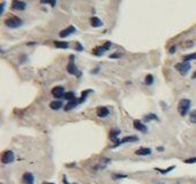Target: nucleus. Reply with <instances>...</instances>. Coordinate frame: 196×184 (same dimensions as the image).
<instances>
[{"label": "nucleus", "instance_id": "f8f14e48", "mask_svg": "<svg viewBox=\"0 0 196 184\" xmlns=\"http://www.w3.org/2000/svg\"><path fill=\"white\" fill-rule=\"evenodd\" d=\"M106 51H107L106 47L104 46V45H102V46H97V47H95L94 51H92V54L96 55V57H102Z\"/></svg>", "mask_w": 196, "mask_h": 184}, {"label": "nucleus", "instance_id": "dca6fc26", "mask_svg": "<svg viewBox=\"0 0 196 184\" xmlns=\"http://www.w3.org/2000/svg\"><path fill=\"white\" fill-rule=\"evenodd\" d=\"M90 23L94 28H98V27H102V25H103V22L98 19L97 16H92L90 19Z\"/></svg>", "mask_w": 196, "mask_h": 184}, {"label": "nucleus", "instance_id": "f3484780", "mask_svg": "<svg viewBox=\"0 0 196 184\" xmlns=\"http://www.w3.org/2000/svg\"><path fill=\"white\" fill-rule=\"evenodd\" d=\"M62 107V101L61 100H54V101H52V103H50V108L51 110H59V108H61Z\"/></svg>", "mask_w": 196, "mask_h": 184}, {"label": "nucleus", "instance_id": "39448f33", "mask_svg": "<svg viewBox=\"0 0 196 184\" xmlns=\"http://www.w3.org/2000/svg\"><path fill=\"white\" fill-rule=\"evenodd\" d=\"M15 159V155L12 151H5L2 155H1V162L4 165H7V163H10V162L14 161Z\"/></svg>", "mask_w": 196, "mask_h": 184}, {"label": "nucleus", "instance_id": "9d476101", "mask_svg": "<svg viewBox=\"0 0 196 184\" xmlns=\"http://www.w3.org/2000/svg\"><path fill=\"white\" fill-rule=\"evenodd\" d=\"M96 114H97L98 118H104L110 114V110H108L107 107H98L97 110H96Z\"/></svg>", "mask_w": 196, "mask_h": 184}, {"label": "nucleus", "instance_id": "2eb2a0df", "mask_svg": "<svg viewBox=\"0 0 196 184\" xmlns=\"http://www.w3.org/2000/svg\"><path fill=\"white\" fill-rule=\"evenodd\" d=\"M137 140H138V137H136V136H127V137L120 139L119 145H120V144H125V143H135Z\"/></svg>", "mask_w": 196, "mask_h": 184}, {"label": "nucleus", "instance_id": "7c9ffc66", "mask_svg": "<svg viewBox=\"0 0 196 184\" xmlns=\"http://www.w3.org/2000/svg\"><path fill=\"white\" fill-rule=\"evenodd\" d=\"M168 52H170L171 54H173L174 52H175V46H172V47H171V48L168 50Z\"/></svg>", "mask_w": 196, "mask_h": 184}, {"label": "nucleus", "instance_id": "a878e982", "mask_svg": "<svg viewBox=\"0 0 196 184\" xmlns=\"http://www.w3.org/2000/svg\"><path fill=\"white\" fill-rule=\"evenodd\" d=\"M185 163H187V165H192V163H196V156L194 158H189V159H186L185 160Z\"/></svg>", "mask_w": 196, "mask_h": 184}, {"label": "nucleus", "instance_id": "5701e85b", "mask_svg": "<svg viewBox=\"0 0 196 184\" xmlns=\"http://www.w3.org/2000/svg\"><path fill=\"white\" fill-rule=\"evenodd\" d=\"M144 83L147 84V85H151L152 83H153V76L149 74V75H147L145 76V80H144Z\"/></svg>", "mask_w": 196, "mask_h": 184}, {"label": "nucleus", "instance_id": "423d86ee", "mask_svg": "<svg viewBox=\"0 0 196 184\" xmlns=\"http://www.w3.org/2000/svg\"><path fill=\"white\" fill-rule=\"evenodd\" d=\"M12 9L13 10H24L27 8V4L25 1H21V0H14L12 2Z\"/></svg>", "mask_w": 196, "mask_h": 184}, {"label": "nucleus", "instance_id": "2f4dec72", "mask_svg": "<svg viewBox=\"0 0 196 184\" xmlns=\"http://www.w3.org/2000/svg\"><path fill=\"white\" fill-rule=\"evenodd\" d=\"M64 184H72V183H68L67 178H66V177H64Z\"/></svg>", "mask_w": 196, "mask_h": 184}, {"label": "nucleus", "instance_id": "ddd939ff", "mask_svg": "<svg viewBox=\"0 0 196 184\" xmlns=\"http://www.w3.org/2000/svg\"><path fill=\"white\" fill-rule=\"evenodd\" d=\"M136 155H140V156H145V155H150L151 154V150L148 147H141L138 148L135 152Z\"/></svg>", "mask_w": 196, "mask_h": 184}, {"label": "nucleus", "instance_id": "412c9836", "mask_svg": "<svg viewBox=\"0 0 196 184\" xmlns=\"http://www.w3.org/2000/svg\"><path fill=\"white\" fill-rule=\"evenodd\" d=\"M54 46L57 48H68V43H66V42H54Z\"/></svg>", "mask_w": 196, "mask_h": 184}, {"label": "nucleus", "instance_id": "cd10ccee", "mask_svg": "<svg viewBox=\"0 0 196 184\" xmlns=\"http://www.w3.org/2000/svg\"><path fill=\"white\" fill-rule=\"evenodd\" d=\"M5 5H6V2L5 1H2V2H0V15L4 13V10H5Z\"/></svg>", "mask_w": 196, "mask_h": 184}, {"label": "nucleus", "instance_id": "0eeeda50", "mask_svg": "<svg viewBox=\"0 0 196 184\" xmlns=\"http://www.w3.org/2000/svg\"><path fill=\"white\" fill-rule=\"evenodd\" d=\"M52 96L57 99H60V98H64L65 97V89L62 86H55V88L52 89Z\"/></svg>", "mask_w": 196, "mask_h": 184}, {"label": "nucleus", "instance_id": "f03ea898", "mask_svg": "<svg viewBox=\"0 0 196 184\" xmlns=\"http://www.w3.org/2000/svg\"><path fill=\"white\" fill-rule=\"evenodd\" d=\"M22 20L17 16H10L5 20V25L8 28H12V29H16V28H20L22 25Z\"/></svg>", "mask_w": 196, "mask_h": 184}, {"label": "nucleus", "instance_id": "f257e3e1", "mask_svg": "<svg viewBox=\"0 0 196 184\" xmlns=\"http://www.w3.org/2000/svg\"><path fill=\"white\" fill-rule=\"evenodd\" d=\"M190 105L192 101L189 99H181L179 104H178V112L181 116H186L188 114L189 110H190Z\"/></svg>", "mask_w": 196, "mask_h": 184}, {"label": "nucleus", "instance_id": "9b49d317", "mask_svg": "<svg viewBox=\"0 0 196 184\" xmlns=\"http://www.w3.org/2000/svg\"><path fill=\"white\" fill-rule=\"evenodd\" d=\"M134 128H135L136 130H138V131H141V133H145L147 131H148V129H147V127L140 121V120H135L134 121Z\"/></svg>", "mask_w": 196, "mask_h": 184}, {"label": "nucleus", "instance_id": "c756f323", "mask_svg": "<svg viewBox=\"0 0 196 184\" xmlns=\"http://www.w3.org/2000/svg\"><path fill=\"white\" fill-rule=\"evenodd\" d=\"M125 177H127V175H120V174H114L113 175L114 180H118V178H125Z\"/></svg>", "mask_w": 196, "mask_h": 184}, {"label": "nucleus", "instance_id": "393cba45", "mask_svg": "<svg viewBox=\"0 0 196 184\" xmlns=\"http://www.w3.org/2000/svg\"><path fill=\"white\" fill-rule=\"evenodd\" d=\"M189 120H190L192 123H196V110H194L192 113H190V115H189Z\"/></svg>", "mask_w": 196, "mask_h": 184}, {"label": "nucleus", "instance_id": "a211bd4d", "mask_svg": "<svg viewBox=\"0 0 196 184\" xmlns=\"http://www.w3.org/2000/svg\"><path fill=\"white\" fill-rule=\"evenodd\" d=\"M143 120H144V122H150V121H158L159 118L156 114L150 113V114H148V115H144Z\"/></svg>", "mask_w": 196, "mask_h": 184}, {"label": "nucleus", "instance_id": "6ab92c4d", "mask_svg": "<svg viewBox=\"0 0 196 184\" xmlns=\"http://www.w3.org/2000/svg\"><path fill=\"white\" fill-rule=\"evenodd\" d=\"M66 100H68V101H72V100H75L76 99V95L74 91H68V92H66L65 93V97H64Z\"/></svg>", "mask_w": 196, "mask_h": 184}, {"label": "nucleus", "instance_id": "473e14b6", "mask_svg": "<svg viewBox=\"0 0 196 184\" xmlns=\"http://www.w3.org/2000/svg\"><path fill=\"white\" fill-rule=\"evenodd\" d=\"M192 78H193V80H195L196 78V72L194 74H193V76H192Z\"/></svg>", "mask_w": 196, "mask_h": 184}, {"label": "nucleus", "instance_id": "b1692460", "mask_svg": "<svg viewBox=\"0 0 196 184\" xmlns=\"http://www.w3.org/2000/svg\"><path fill=\"white\" fill-rule=\"evenodd\" d=\"M90 92H91V90H85V91H83V92H82V96H81V98L79 99V101H80V104L83 103V101L85 100V98H87V96H88V95H89Z\"/></svg>", "mask_w": 196, "mask_h": 184}, {"label": "nucleus", "instance_id": "c85d7f7f", "mask_svg": "<svg viewBox=\"0 0 196 184\" xmlns=\"http://www.w3.org/2000/svg\"><path fill=\"white\" fill-rule=\"evenodd\" d=\"M75 50L76 51H79V52H81V51H83V46L80 43H76V45H75Z\"/></svg>", "mask_w": 196, "mask_h": 184}, {"label": "nucleus", "instance_id": "7ed1b4c3", "mask_svg": "<svg viewBox=\"0 0 196 184\" xmlns=\"http://www.w3.org/2000/svg\"><path fill=\"white\" fill-rule=\"evenodd\" d=\"M69 59H70V61L68 62V65H67V72L70 74V75H76L77 77H80V76H81V72L77 69V67L75 66V63H74V61H73V60H74V55H70Z\"/></svg>", "mask_w": 196, "mask_h": 184}, {"label": "nucleus", "instance_id": "72a5a7b5", "mask_svg": "<svg viewBox=\"0 0 196 184\" xmlns=\"http://www.w3.org/2000/svg\"><path fill=\"white\" fill-rule=\"evenodd\" d=\"M44 184H54V183H50V182H45Z\"/></svg>", "mask_w": 196, "mask_h": 184}, {"label": "nucleus", "instance_id": "1a4fd4ad", "mask_svg": "<svg viewBox=\"0 0 196 184\" xmlns=\"http://www.w3.org/2000/svg\"><path fill=\"white\" fill-rule=\"evenodd\" d=\"M22 181L24 184H34L35 183V177H34V175L31 173L27 171V173L23 174Z\"/></svg>", "mask_w": 196, "mask_h": 184}, {"label": "nucleus", "instance_id": "4468645a", "mask_svg": "<svg viewBox=\"0 0 196 184\" xmlns=\"http://www.w3.org/2000/svg\"><path fill=\"white\" fill-rule=\"evenodd\" d=\"M79 104H80V101H79V99H77V98H76L75 100L68 101V103L65 105V110H66V112H68V110H72L73 108H75Z\"/></svg>", "mask_w": 196, "mask_h": 184}, {"label": "nucleus", "instance_id": "6e6552de", "mask_svg": "<svg viewBox=\"0 0 196 184\" xmlns=\"http://www.w3.org/2000/svg\"><path fill=\"white\" fill-rule=\"evenodd\" d=\"M75 31H76L75 27H73V25H69V27H67L66 29L61 30L60 32H59V36H60L61 38H66V37H68L69 35L74 34Z\"/></svg>", "mask_w": 196, "mask_h": 184}, {"label": "nucleus", "instance_id": "4be33fe9", "mask_svg": "<svg viewBox=\"0 0 196 184\" xmlns=\"http://www.w3.org/2000/svg\"><path fill=\"white\" fill-rule=\"evenodd\" d=\"M192 60H196V52L183 57V61H185V62H189V61H192Z\"/></svg>", "mask_w": 196, "mask_h": 184}, {"label": "nucleus", "instance_id": "20e7f679", "mask_svg": "<svg viewBox=\"0 0 196 184\" xmlns=\"http://www.w3.org/2000/svg\"><path fill=\"white\" fill-rule=\"evenodd\" d=\"M175 68H177V70H178L181 75H186V74L190 70L192 66H190L189 62H185V61H183V62H179V63H177V65H175Z\"/></svg>", "mask_w": 196, "mask_h": 184}, {"label": "nucleus", "instance_id": "aec40b11", "mask_svg": "<svg viewBox=\"0 0 196 184\" xmlns=\"http://www.w3.org/2000/svg\"><path fill=\"white\" fill-rule=\"evenodd\" d=\"M174 168H175V166H171V167H168V168H166V169H162V168H155V170H157L158 173L163 174V175H165V174H168L170 171H172Z\"/></svg>", "mask_w": 196, "mask_h": 184}, {"label": "nucleus", "instance_id": "bb28decb", "mask_svg": "<svg viewBox=\"0 0 196 184\" xmlns=\"http://www.w3.org/2000/svg\"><path fill=\"white\" fill-rule=\"evenodd\" d=\"M121 53H114V54H111L110 55V59H119V58H121Z\"/></svg>", "mask_w": 196, "mask_h": 184}]
</instances>
